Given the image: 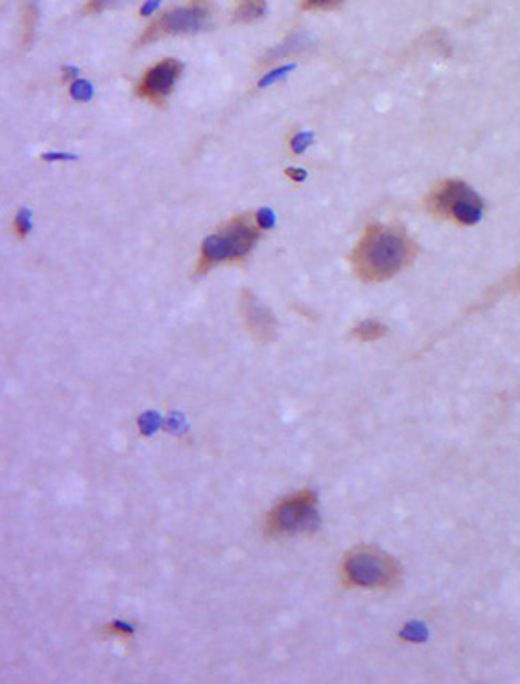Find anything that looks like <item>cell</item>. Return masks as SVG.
Returning a JSON list of instances; mask_svg holds the SVG:
<instances>
[{"mask_svg":"<svg viewBox=\"0 0 520 684\" xmlns=\"http://www.w3.org/2000/svg\"><path fill=\"white\" fill-rule=\"evenodd\" d=\"M118 0H87L86 6L82 8V14L91 17V14H100L103 11H107L109 8L116 6Z\"/></svg>","mask_w":520,"mask_h":684,"instance_id":"obj_15","label":"cell"},{"mask_svg":"<svg viewBox=\"0 0 520 684\" xmlns=\"http://www.w3.org/2000/svg\"><path fill=\"white\" fill-rule=\"evenodd\" d=\"M346 0H303L301 8L305 11H333L344 4Z\"/></svg>","mask_w":520,"mask_h":684,"instance_id":"obj_13","label":"cell"},{"mask_svg":"<svg viewBox=\"0 0 520 684\" xmlns=\"http://www.w3.org/2000/svg\"><path fill=\"white\" fill-rule=\"evenodd\" d=\"M239 310L246 330L260 344H269L276 337V319L273 312L264 305L248 289L239 294Z\"/></svg>","mask_w":520,"mask_h":684,"instance_id":"obj_8","label":"cell"},{"mask_svg":"<svg viewBox=\"0 0 520 684\" xmlns=\"http://www.w3.org/2000/svg\"><path fill=\"white\" fill-rule=\"evenodd\" d=\"M43 160H68V159H75V155H68V154H45L41 155Z\"/></svg>","mask_w":520,"mask_h":684,"instance_id":"obj_22","label":"cell"},{"mask_svg":"<svg viewBox=\"0 0 520 684\" xmlns=\"http://www.w3.org/2000/svg\"><path fill=\"white\" fill-rule=\"evenodd\" d=\"M310 141H312V136H310L309 132L296 134V136L291 139V150H293V154H301V152H305V148L309 147Z\"/></svg>","mask_w":520,"mask_h":684,"instance_id":"obj_18","label":"cell"},{"mask_svg":"<svg viewBox=\"0 0 520 684\" xmlns=\"http://www.w3.org/2000/svg\"><path fill=\"white\" fill-rule=\"evenodd\" d=\"M519 282H520V271H519Z\"/></svg>","mask_w":520,"mask_h":684,"instance_id":"obj_24","label":"cell"},{"mask_svg":"<svg viewBox=\"0 0 520 684\" xmlns=\"http://www.w3.org/2000/svg\"><path fill=\"white\" fill-rule=\"evenodd\" d=\"M285 175H287L289 178L293 182H303L306 178V173L303 172V169H300V168H287L285 169Z\"/></svg>","mask_w":520,"mask_h":684,"instance_id":"obj_20","label":"cell"},{"mask_svg":"<svg viewBox=\"0 0 520 684\" xmlns=\"http://www.w3.org/2000/svg\"><path fill=\"white\" fill-rule=\"evenodd\" d=\"M38 8L34 0H20V17H22V41L25 47L32 43L38 25Z\"/></svg>","mask_w":520,"mask_h":684,"instance_id":"obj_10","label":"cell"},{"mask_svg":"<svg viewBox=\"0 0 520 684\" xmlns=\"http://www.w3.org/2000/svg\"><path fill=\"white\" fill-rule=\"evenodd\" d=\"M385 333H387V327L376 321V319L360 321L351 331L353 339H357L358 342H374V340L382 339Z\"/></svg>","mask_w":520,"mask_h":684,"instance_id":"obj_11","label":"cell"},{"mask_svg":"<svg viewBox=\"0 0 520 684\" xmlns=\"http://www.w3.org/2000/svg\"><path fill=\"white\" fill-rule=\"evenodd\" d=\"M182 75V65L176 59H163L152 66L136 86V95L152 105H164L166 99Z\"/></svg>","mask_w":520,"mask_h":684,"instance_id":"obj_7","label":"cell"},{"mask_svg":"<svg viewBox=\"0 0 520 684\" xmlns=\"http://www.w3.org/2000/svg\"><path fill=\"white\" fill-rule=\"evenodd\" d=\"M74 75H77V70L75 68H65V79H72Z\"/></svg>","mask_w":520,"mask_h":684,"instance_id":"obj_23","label":"cell"},{"mask_svg":"<svg viewBox=\"0 0 520 684\" xmlns=\"http://www.w3.org/2000/svg\"><path fill=\"white\" fill-rule=\"evenodd\" d=\"M339 574L340 581L348 588L387 590L397 585L401 567L378 547L357 546L344 555Z\"/></svg>","mask_w":520,"mask_h":684,"instance_id":"obj_3","label":"cell"},{"mask_svg":"<svg viewBox=\"0 0 520 684\" xmlns=\"http://www.w3.org/2000/svg\"><path fill=\"white\" fill-rule=\"evenodd\" d=\"M70 95L79 102H87L93 96V86L87 81H74L70 86Z\"/></svg>","mask_w":520,"mask_h":684,"instance_id":"obj_14","label":"cell"},{"mask_svg":"<svg viewBox=\"0 0 520 684\" xmlns=\"http://www.w3.org/2000/svg\"><path fill=\"white\" fill-rule=\"evenodd\" d=\"M267 11L266 0H236L233 9V22L236 23H253L264 18Z\"/></svg>","mask_w":520,"mask_h":684,"instance_id":"obj_9","label":"cell"},{"mask_svg":"<svg viewBox=\"0 0 520 684\" xmlns=\"http://www.w3.org/2000/svg\"><path fill=\"white\" fill-rule=\"evenodd\" d=\"M260 230L255 216H236L227 225L211 234L202 242L200 258L194 267V276H202L221 264L241 262L253 250L260 237Z\"/></svg>","mask_w":520,"mask_h":684,"instance_id":"obj_2","label":"cell"},{"mask_svg":"<svg viewBox=\"0 0 520 684\" xmlns=\"http://www.w3.org/2000/svg\"><path fill=\"white\" fill-rule=\"evenodd\" d=\"M318 524V497L312 490H298L285 495L264 517L266 538L291 537Z\"/></svg>","mask_w":520,"mask_h":684,"instance_id":"obj_4","label":"cell"},{"mask_svg":"<svg viewBox=\"0 0 520 684\" xmlns=\"http://www.w3.org/2000/svg\"><path fill=\"white\" fill-rule=\"evenodd\" d=\"M417 246L399 225L374 223L364 230L351 253L353 271L362 282L391 280L413 262Z\"/></svg>","mask_w":520,"mask_h":684,"instance_id":"obj_1","label":"cell"},{"mask_svg":"<svg viewBox=\"0 0 520 684\" xmlns=\"http://www.w3.org/2000/svg\"><path fill=\"white\" fill-rule=\"evenodd\" d=\"M426 209L440 220L455 221L465 227L477 223L483 216L479 194L460 180H446L435 185L426 196Z\"/></svg>","mask_w":520,"mask_h":684,"instance_id":"obj_5","label":"cell"},{"mask_svg":"<svg viewBox=\"0 0 520 684\" xmlns=\"http://www.w3.org/2000/svg\"><path fill=\"white\" fill-rule=\"evenodd\" d=\"M159 4H160V0H148L147 4L143 6L141 11H139V13H141L143 17H148V14H152L155 11V9L159 8Z\"/></svg>","mask_w":520,"mask_h":684,"instance_id":"obj_21","label":"cell"},{"mask_svg":"<svg viewBox=\"0 0 520 684\" xmlns=\"http://www.w3.org/2000/svg\"><path fill=\"white\" fill-rule=\"evenodd\" d=\"M32 228V221H30V212L27 209H22L18 212L17 218L13 221V232L17 236V239H25L27 234L30 232Z\"/></svg>","mask_w":520,"mask_h":684,"instance_id":"obj_12","label":"cell"},{"mask_svg":"<svg viewBox=\"0 0 520 684\" xmlns=\"http://www.w3.org/2000/svg\"><path fill=\"white\" fill-rule=\"evenodd\" d=\"M293 68H294L293 65H289V66H282V68H278V70H273V72H267V74L264 75L262 79H260V82H258V87L271 86L273 82L284 77V75L287 74L289 70H293Z\"/></svg>","mask_w":520,"mask_h":684,"instance_id":"obj_16","label":"cell"},{"mask_svg":"<svg viewBox=\"0 0 520 684\" xmlns=\"http://www.w3.org/2000/svg\"><path fill=\"white\" fill-rule=\"evenodd\" d=\"M211 20V9L207 0H193L184 8H175L166 11L157 20L148 25V29L139 36L138 47H145L148 43H155L168 36L194 34L205 29Z\"/></svg>","mask_w":520,"mask_h":684,"instance_id":"obj_6","label":"cell"},{"mask_svg":"<svg viewBox=\"0 0 520 684\" xmlns=\"http://www.w3.org/2000/svg\"><path fill=\"white\" fill-rule=\"evenodd\" d=\"M255 220H257L258 227L262 228V230H267V228H271L273 225H275V214H273L271 209L262 207V209H258L257 214H255Z\"/></svg>","mask_w":520,"mask_h":684,"instance_id":"obj_17","label":"cell"},{"mask_svg":"<svg viewBox=\"0 0 520 684\" xmlns=\"http://www.w3.org/2000/svg\"><path fill=\"white\" fill-rule=\"evenodd\" d=\"M103 631H105V634L107 636H112V638H130V629L127 628V625H121V624H109V625H105L103 628Z\"/></svg>","mask_w":520,"mask_h":684,"instance_id":"obj_19","label":"cell"}]
</instances>
